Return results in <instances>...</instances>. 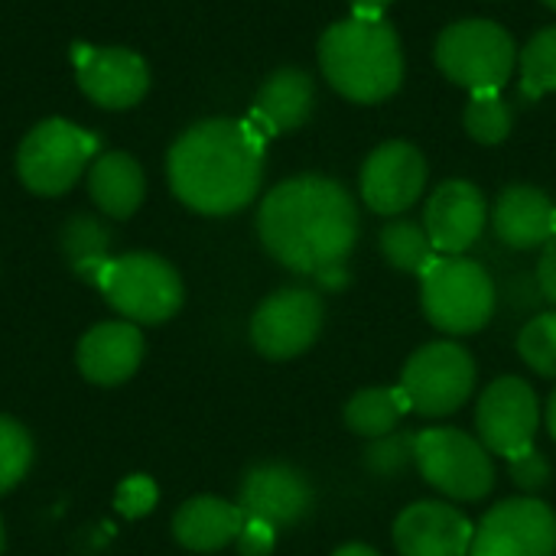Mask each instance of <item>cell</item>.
Masks as SVG:
<instances>
[{
  "mask_svg": "<svg viewBox=\"0 0 556 556\" xmlns=\"http://www.w3.org/2000/svg\"><path fill=\"white\" fill-rule=\"evenodd\" d=\"M257 231L283 267L319 280L345 267L358 241V208L336 179L296 176L267 192Z\"/></svg>",
  "mask_w": 556,
  "mask_h": 556,
  "instance_id": "cell-1",
  "label": "cell"
},
{
  "mask_svg": "<svg viewBox=\"0 0 556 556\" xmlns=\"http://www.w3.org/2000/svg\"><path fill=\"white\" fill-rule=\"evenodd\" d=\"M264 143L248 121H202L169 150V186L202 215H231L261 189Z\"/></svg>",
  "mask_w": 556,
  "mask_h": 556,
  "instance_id": "cell-2",
  "label": "cell"
},
{
  "mask_svg": "<svg viewBox=\"0 0 556 556\" xmlns=\"http://www.w3.org/2000/svg\"><path fill=\"white\" fill-rule=\"evenodd\" d=\"M319 65L329 85L358 104L391 98L404 81V52L391 23L349 16L319 39Z\"/></svg>",
  "mask_w": 556,
  "mask_h": 556,
  "instance_id": "cell-3",
  "label": "cell"
},
{
  "mask_svg": "<svg viewBox=\"0 0 556 556\" xmlns=\"http://www.w3.org/2000/svg\"><path fill=\"white\" fill-rule=\"evenodd\" d=\"M427 319L446 336H472L489 326L495 313V283L479 261L463 254L437 257L420 277Z\"/></svg>",
  "mask_w": 556,
  "mask_h": 556,
  "instance_id": "cell-4",
  "label": "cell"
},
{
  "mask_svg": "<svg viewBox=\"0 0 556 556\" xmlns=\"http://www.w3.org/2000/svg\"><path fill=\"white\" fill-rule=\"evenodd\" d=\"M414 466L420 476L453 502H479L495 489V463L482 440L453 430L430 427L417 433Z\"/></svg>",
  "mask_w": 556,
  "mask_h": 556,
  "instance_id": "cell-5",
  "label": "cell"
},
{
  "mask_svg": "<svg viewBox=\"0 0 556 556\" xmlns=\"http://www.w3.org/2000/svg\"><path fill=\"white\" fill-rule=\"evenodd\" d=\"M518 62L515 39L492 20H463L440 33L437 65L469 91H498Z\"/></svg>",
  "mask_w": 556,
  "mask_h": 556,
  "instance_id": "cell-6",
  "label": "cell"
},
{
  "mask_svg": "<svg viewBox=\"0 0 556 556\" xmlns=\"http://www.w3.org/2000/svg\"><path fill=\"white\" fill-rule=\"evenodd\" d=\"M101 293L127 323H166L182 306L179 274L156 254L111 257L98 277Z\"/></svg>",
  "mask_w": 556,
  "mask_h": 556,
  "instance_id": "cell-7",
  "label": "cell"
},
{
  "mask_svg": "<svg viewBox=\"0 0 556 556\" xmlns=\"http://www.w3.org/2000/svg\"><path fill=\"white\" fill-rule=\"evenodd\" d=\"M401 391L414 414L450 417L476 391V358L459 342H430L407 358Z\"/></svg>",
  "mask_w": 556,
  "mask_h": 556,
  "instance_id": "cell-8",
  "label": "cell"
},
{
  "mask_svg": "<svg viewBox=\"0 0 556 556\" xmlns=\"http://www.w3.org/2000/svg\"><path fill=\"white\" fill-rule=\"evenodd\" d=\"M98 153V137L88 130L52 117L26 134L20 143L16 169L20 179L39 195H62L75 186L81 169Z\"/></svg>",
  "mask_w": 556,
  "mask_h": 556,
  "instance_id": "cell-9",
  "label": "cell"
},
{
  "mask_svg": "<svg viewBox=\"0 0 556 556\" xmlns=\"http://www.w3.org/2000/svg\"><path fill=\"white\" fill-rule=\"evenodd\" d=\"M326 309L319 293L306 287H287L267 296L251 319V342L264 358L287 362L303 355L323 329Z\"/></svg>",
  "mask_w": 556,
  "mask_h": 556,
  "instance_id": "cell-10",
  "label": "cell"
},
{
  "mask_svg": "<svg viewBox=\"0 0 556 556\" xmlns=\"http://www.w3.org/2000/svg\"><path fill=\"white\" fill-rule=\"evenodd\" d=\"M476 427L479 440L495 456H518L534 446L538 427H541V407L538 394L525 378L505 375L492 381L476 407Z\"/></svg>",
  "mask_w": 556,
  "mask_h": 556,
  "instance_id": "cell-11",
  "label": "cell"
},
{
  "mask_svg": "<svg viewBox=\"0 0 556 556\" xmlns=\"http://www.w3.org/2000/svg\"><path fill=\"white\" fill-rule=\"evenodd\" d=\"M556 515L538 498L495 505L472 538L469 556H554Z\"/></svg>",
  "mask_w": 556,
  "mask_h": 556,
  "instance_id": "cell-12",
  "label": "cell"
},
{
  "mask_svg": "<svg viewBox=\"0 0 556 556\" xmlns=\"http://www.w3.org/2000/svg\"><path fill=\"white\" fill-rule=\"evenodd\" d=\"M427 186V160L414 143H381L362 166V199L378 215L407 212Z\"/></svg>",
  "mask_w": 556,
  "mask_h": 556,
  "instance_id": "cell-13",
  "label": "cell"
},
{
  "mask_svg": "<svg viewBox=\"0 0 556 556\" xmlns=\"http://www.w3.org/2000/svg\"><path fill=\"white\" fill-rule=\"evenodd\" d=\"M313 498V485L300 469L287 463H261L244 476L238 508L244 518L270 528H293L309 515Z\"/></svg>",
  "mask_w": 556,
  "mask_h": 556,
  "instance_id": "cell-14",
  "label": "cell"
},
{
  "mask_svg": "<svg viewBox=\"0 0 556 556\" xmlns=\"http://www.w3.org/2000/svg\"><path fill=\"white\" fill-rule=\"evenodd\" d=\"M72 62L78 72L81 91L101 108H130L147 94L150 72L147 62L130 49H94V46H72Z\"/></svg>",
  "mask_w": 556,
  "mask_h": 556,
  "instance_id": "cell-15",
  "label": "cell"
},
{
  "mask_svg": "<svg viewBox=\"0 0 556 556\" xmlns=\"http://www.w3.org/2000/svg\"><path fill=\"white\" fill-rule=\"evenodd\" d=\"M472 538V521L446 502H414L394 521V547L401 556H466Z\"/></svg>",
  "mask_w": 556,
  "mask_h": 556,
  "instance_id": "cell-16",
  "label": "cell"
},
{
  "mask_svg": "<svg viewBox=\"0 0 556 556\" xmlns=\"http://www.w3.org/2000/svg\"><path fill=\"white\" fill-rule=\"evenodd\" d=\"M424 218H427L424 228L433 248L446 257H456V254H466L482 238L489 205L479 186L466 179H450L430 195Z\"/></svg>",
  "mask_w": 556,
  "mask_h": 556,
  "instance_id": "cell-17",
  "label": "cell"
},
{
  "mask_svg": "<svg viewBox=\"0 0 556 556\" xmlns=\"http://www.w3.org/2000/svg\"><path fill=\"white\" fill-rule=\"evenodd\" d=\"M492 228L515 251L544 248L556 238V205L534 186H511L492 208Z\"/></svg>",
  "mask_w": 556,
  "mask_h": 556,
  "instance_id": "cell-18",
  "label": "cell"
},
{
  "mask_svg": "<svg viewBox=\"0 0 556 556\" xmlns=\"http://www.w3.org/2000/svg\"><path fill=\"white\" fill-rule=\"evenodd\" d=\"M143 358V336L134 323H101L78 345V368L91 384H124Z\"/></svg>",
  "mask_w": 556,
  "mask_h": 556,
  "instance_id": "cell-19",
  "label": "cell"
},
{
  "mask_svg": "<svg viewBox=\"0 0 556 556\" xmlns=\"http://www.w3.org/2000/svg\"><path fill=\"white\" fill-rule=\"evenodd\" d=\"M313 101H316L313 78L303 68H280L257 91L248 124L264 140H270L277 134H287V130L303 127L306 117H309V111H313Z\"/></svg>",
  "mask_w": 556,
  "mask_h": 556,
  "instance_id": "cell-20",
  "label": "cell"
},
{
  "mask_svg": "<svg viewBox=\"0 0 556 556\" xmlns=\"http://www.w3.org/2000/svg\"><path fill=\"white\" fill-rule=\"evenodd\" d=\"M241 528H244V511L238 505H231L225 498H212V495L189 498L173 518L176 541L195 554H212V551L235 544Z\"/></svg>",
  "mask_w": 556,
  "mask_h": 556,
  "instance_id": "cell-21",
  "label": "cell"
},
{
  "mask_svg": "<svg viewBox=\"0 0 556 556\" xmlns=\"http://www.w3.org/2000/svg\"><path fill=\"white\" fill-rule=\"evenodd\" d=\"M94 205L111 218H127L143 202V169L127 153H104L88 173Z\"/></svg>",
  "mask_w": 556,
  "mask_h": 556,
  "instance_id": "cell-22",
  "label": "cell"
},
{
  "mask_svg": "<svg viewBox=\"0 0 556 556\" xmlns=\"http://www.w3.org/2000/svg\"><path fill=\"white\" fill-rule=\"evenodd\" d=\"M407 410L410 404L401 388H368L345 404V427L358 437L378 440L394 433Z\"/></svg>",
  "mask_w": 556,
  "mask_h": 556,
  "instance_id": "cell-23",
  "label": "cell"
},
{
  "mask_svg": "<svg viewBox=\"0 0 556 556\" xmlns=\"http://www.w3.org/2000/svg\"><path fill=\"white\" fill-rule=\"evenodd\" d=\"M378 244H381L384 261L391 267L404 270V274H420L424 277L430 270V264L437 261V248H433L427 228L417 225V222H407V218L384 225Z\"/></svg>",
  "mask_w": 556,
  "mask_h": 556,
  "instance_id": "cell-24",
  "label": "cell"
},
{
  "mask_svg": "<svg viewBox=\"0 0 556 556\" xmlns=\"http://www.w3.org/2000/svg\"><path fill=\"white\" fill-rule=\"evenodd\" d=\"M62 251H65L68 264L75 267V274H81L91 283H98L104 264L111 261L108 257V231L88 215H78L62 228Z\"/></svg>",
  "mask_w": 556,
  "mask_h": 556,
  "instance_id": "cell-25",
  "label": "cell"
},
{
  "mask_svg": "<svg viewBox=\"0 0 556 556\" xmlns=\"http://www.w3.org/2000/svg\"><path fill=\"white\" fill-rule=\"evenodd\" d=\"M547 91H556V26L531 36L521 52V94L538 101Z\"/></svg>",
  "mask_w": 556,
  "mask_h": 556,
  "instance_id": "cell-26",
  "label": "cell"
},
{
  "mask_svg": "<svg viewBox=\"0 0 556 556\" xmlns=\"http://www.w3.org/2000/svg\"><path fill=\"white\" fill-rule=\"evenodd\" d=\"M511 108L498 91H472L466 104V130L479 143H502L511 134Z\"/></svg>",
  "mask_w": 556,
  "mask_h": 556,
  "instance_id": "cell-27",
  "label": "cell"
},
{
  "mask_svg": "<svg viewBox=\"0 0 556 556\" xmlns=\"http://www.w3.org/2000/svg\"><path fill=\"white\" fill-rule=\"evenodd\" d=\"M518 355L544 378H556V309L534 316L518 336Z\"/></svg>",
  "mask_w": 556,
  "mask_h": 556,
  "instance_id": "cell-28",
  "label": "cell"
},
{
  "mask_svg": "<svg viewBox=\"0 0 556 556\" xmlns=\"http://www.w3.org/2000/svg\"><path fill=\"white\" fill-rule=\"evenodd\" d=\"M29 463H33L29 433L16 420L0 417V495L10 492L29 472Z\"/></svg>",
  "mask_w": 556,
  "mask_h": 556,
  "instance_id": "cell-29",
  "label": "cell"
},
{
  "mask_svg": "<svg viewBox=\"0 0 556 556\" xmlns=\"http://www.w3.org/2000/svg\"><path fill=\"white\" fill-rule=\"evenodd\" d=\"M414 443L417 437L410 433H388V437L371 440V446L365 450V469L381 479L401 476L404 469L414 466Z\"/></svg>",
  "mask_w": 556,
  "mask_h": 556,
  "instance_id": "cell-30",
  "label": "cell"
},
{
  "mask_svg": "<svg viewBox=\"0 0 556 556\" xmlns=\"http://www.w3.org/2000/svg\"><path fill=\"white\" fill-rule=\"evenodd\" d=\"M156 495H160V492H156L153 479H147V476H130V479L121 482L114 505H117V511H121L124 518H143V515L153 511Z\"/></svg>",
  "mask_w": 556,
  "mask_h": 556,
  "instance_id": "cell-31",
  "label": "cell"
},
{
  "mask_svg": "<svg viewBox=\"0 0 556 556\" xmlns=\"http://www.w3.org/2000/svg\"><path fill=\"white\" fill-rule=\"evenodd\" d=\"M508 469H511L515 485L525 489V492H541L551 482V463L534 446L525 450V453H518V456H511L508 459Z\"/></svg>",
  "mask_w": 556,
  "mask_h": 556,
  "instance_id": "cell-32",
  "label": "cell"
},
{
  "mask_svg": "<svg viewBox=\"0 0 556 556\" xmlns=\"http://www.w3.org/2000/svg\"><path fill=\"white\" fill-rule=\"evenodd\" d=\"M235 544H238L241 556H270L274 544H277V528L254 521V518H244V528H241Z\"/></svg>",
  "mask_w": 556,
  "mask_h": 556,
  "instance_id": "cell-33",
  "label": "cell"
},
{
  "mask_svg": "<svg viewBox=\"0 0 556 556\" xmlns=\"http://www.w3.org/2000/svg\"><path fill=\"white\" fill-rule=\"evenodd\" d=\"M538 287H541V296L556 306V238L544 244V254L538 264Z\"/></svg>",
  "mask_w": 556,
  "mask_h": 556,
  "instance_id": "cell-34",
  "label": "cell"
},
{
  "mask_svg": "<svg viewBox=\"0 0 556 556\" xmlns=\"http://www.w3.org/2000/svg\"><path fill=\"white\" fill-rule=\"evenodd\" d=\"M349 3H352L355 16H365V20H381L391 0H349Z\"/></svg>",
  "mask_w": 556,
  "mask_h": 556,
  "instance_id": "cell-35",
  "label": "cell"
},
{
  "mask_svg": "<svg viewBox=\"0 0 556 556\" xmlns=\"http://www.w3.org/2000/svg\"><path fill=\"white\" fill-rule=\"evenodd\" d=\"M332 556H381L378 551H371L368 544H345V547H339Z\"/></svg>",
  "mask_w": 556,
  "mask_h": 556,
  "instance_id": "cell-36",
  "label": "cell"
},
{
  "mask_svg": "<svg viewBox=\"0 0 556 556\" xmlns=\"http://www.w3.org/2000/svg\"><path fill=\"white\" fill-rule=\"evenodd\" d=\"M544 420H547V430H551V437L556 440V391L551 394V401H547V414H544Z\"/></svg>",
  "mask_w": 556,
  "mask_h": 556,
  "instance_id": "cell-37",
  "label": "cell"
},
{
  "mask_svg": "<svg viewBox=\"0 0 556 556\" xmlns=\"http://www.w3.org/2000/svg\"><path fill=\"white\" fill-rule=\"evenodd\" d=\"M0 554H3V521H0Z\"/></svg>",
  "mask_w": 556,
  "mask_h": 556,
  "instance_id": "cell-38",
  "label": "cell"
},
{
  "mask_svg": "<svg viewBox=\"0 0 556 556\" xmlns=\"http://www.w3.org/2000/svg\"><path fill=\"white\" fill-rule=\"evenodd\" d=\"M544 3H547V7H551V10H556V0H544Z\"/></svg>",
  "mask_w": 556,
  "mask_h": 556,
  "instance_id": "cell-39",
  "label": "cell"
}]
</instances>
